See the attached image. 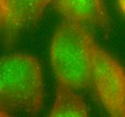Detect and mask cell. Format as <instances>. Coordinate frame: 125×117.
<instances>
[{
    "mask_svg": "<svg viewBox=\"0 0 125 117\" xmlns=\"http://www.w3.org/2000/svg\"><path fill=\"white\" fill-rule=\"evenodd\" d=\"M44 100L39 60L26 53L0 57V111L5 116L40 113Z\"/></svg>",
    "mask_w": 125,
    "mask_h": 117,
    "instance_id": "1",
    "label": "cell"
},
{
    "mask_svg": "<svg viewBox=\"0 0 125 117\" xmlns=\"http://www.w3.org/2000/svg\"><path fill=\"white\" fill-rule=\"evenodd\" d=\"M94 43L86 26L68 20L58 26L50 48L51 67L58 83L77 91L91 87Z\"/></svg>",
    "mask_w": 125,
    "mask_h": 117,
    "instance_id": "2",
    "label": "cell"
},
{
    "mask_svg": "<svg viewBox=\"0 0 125 117\" xmlns=\"http://www.w3.org/2000/svg\"><path fill=\"white\" fill-rule=\"evenodd\" d=\"M92 86L110 115L125 117V69L96 43L93 47Z\"/></svg>",
    "mask_w": 125,
    "mask_h": 117,
    "instance_id": "3",
    "label": "cell"
},
{
    "mask_svg": "<svg viewBox=\"0 0 125 117\" xmlns=\"http://www.w3.org/2000/svg\"><path fill=\"white\" fill-rule=\"evenodd\" d=\"M53 5L65 20L104 32L111 30V18L104 0H53Z\"/></svg>",
    "mask_w": 125,
    "mask_h": 117,
    "instance_id": "4",
    "label": "cell"
},
{
    "mask_svg": "<svg viewBox=\"0 0 125 117\" xmlns=\"http://www.w3.org/2000/svg\"><path fill=\"white\" fill-rule=\"evenodd\" d=\"M6 10V33L12 41L22 32L34 26L53 0H3Z\"/></svg>",
    "mask_w": 125,
    "mask_h": 117,
    "instance_id": "5",
    "label": "cell"
},
{
    "mask_svg": "<svg viewBox=\"0 0 125 117\" xmlns=\"http://www.w3.org/2000/svg\"><path fill=\"white\" fill-rule=\"evenodd\" d=\"M77 90L61 83H58L56 97L50 116L51 117H87L90 110Z\"/></svg>",
    "mask_w": 125,
    "mask_h": 117,
    "instance_id": "6",
    "label": "cell"
},
{
    "mask_svg": "<svg viewBox=\"0 0 125 117\" xmlns=\"http://www.w3.org/2000/svg\"><path fill=\"white\" fill-rule=\"evenodd\" d=\"M5 21H6V10L3 0H0V27L2 24H5Z\"/></svg>",
    "mask_w": 125,
    "mask_h": 117,
    "instance_id": "7",
    "label": "cell"
},
{
    "mask_svg": "<svg viewBox=\"0 0 125 117\" xmlns=\"http://www.w3.org/2000/svg\"><path fill=\"white\" fill-rule=\"evenodd\" d=\"M118 5L122 13L125 15V0H118Z\"/></svg>",
    "mask_w": 125,
    "mask_h": 117,
    "instance_id": "8",
    "label": "cell"
},
{
    "mask_svg": "<svg viewBox=\"0 0 125 117\" xmlns=\"http://www.w3.org/2000/svg\"><path fill=\"white\" fill-rule=\"evenodd\" d=\"M3 116H5V114H4L3 113H2V112L0 111V117H3Z\"/></svg>",
    "mask_w": 125,
    "mask_h": 117,
    "instance_id": "9",
    "label": "cell"
}]
</instances>
